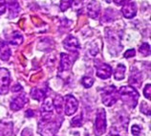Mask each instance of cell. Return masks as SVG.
Here are the masks:
<instances>
[{
	"instance_id": "obj_1",
	"label": "cell",
	"mask_w": 151,
	"mask_h": 136,
	"mask_svg": "<svg viewBox=\"0 0 151 136\" xmlns=\"http://www.w3.org/2000/svg\"><path fill=\"white\" fill-rule=\"evenodd\" d=\"M119 95L121 96L122 100L124 101V103L128 105L130 107L134 109L137 106L138 100L140 95H139L138 91L134 88L133 86H122L119 90Z\"/></svg>"
},
{
	"instance_id": "obj_2",
	"label": "cell",
	"mask_w": 151,
	"mask_h": 136,
	"mask_svg": "<svg viewBox=\"0 0 151 136\" xmlns=\"http://www.w3.org/2000/svg\"><path fill=\"white\" fill-rule=\"evenodd\" d=\"M119 99V93L118 90L115 86H107L103 88L101 91V100L103 105L106 106H111L114 103H116Z\"/></svg>"
},
{
	"instance_id": "obj_3",
	"label": "cell",
	"mask_w": 151,
	"mask_h": 136,
	"mask_svg": "<svg viewBox=\"0 0 151 136\" xmlns=\"http://www.w3.org/2000/svg\"><path fill=\"white\" fill-rule=\"evenodd\" d=\"M60 127V123H57L55 121H42L39 123L38 126V131L42 136H54L55 133L58 131V129Z\"/></svg>"
},
{
	"instance_id": "obj_4",
	"label": "cell",
	"mask_w": 151,
	"mask_h": 136,
	"mask_svg": "<svg viewBox=\"0 0 151 136\" xmlns=\"http://www.w3.org/2000/svg\"><path fill=\"white\" fill-rule=\"evenodd\" d=\"M106 130V116L105 110L100 109H98L95 120V134L97 136H101Z\"/></svg>"
},
{
	"instance_id": "obj_5",
	"label": "cell",
	"mask_w": 151,
	"mask_h": 136,
	"mask_svg": "<svg viewBox=\"0 0 151 136\" xmlns=\"http://www.w3.org/2000/svg\"><path fill=\"white\" fill-rule=\"evenodd\" d=\"M63 109H64V111L66 115H72L74 114L76 111L78 110V100L76 99L74 96L72 95H66L64 98H63Z\"/></svg>"
},
{
	"instance_id": "obj_6",
	"label": "cell",
	"mask_w": 151,
	"mask_h": 136,
	"mask_svg": "<svg viewBox=\"0 0 151 136\" xmlns=\"http://www.w3.org/2000/svg\"><path fill=\"white\" fill-rule=\"evenodd\" d=\"M11 83L10 72L6 68H0V94H7Z\"/></svg>"
},
{
	"instance_id": "obj_7",
	"label": "cell",
	"mask_w": 151,
	"mask_h": 136,
	"mask_svg": "<svg viewBox=\"0 0 151 136\" xmlns=\"http://www.w3.org/2000/svg\"><path fill=\"white\" fill-rule=\"evenodd\" d=\"M52 116H53V103L49 98H47L41 106V118L42 120L48 121L51 120Z\"/></svg>"
},
{
	"instance_id": "obj_8",
	"label": "cell",
	"mask_w": 151,
	"mask_h": 136,
	"mask_svg": "<svg viewBox=\"0 0 151 136\" xmlns=\"http://www.w3.org/2000/svg\"><path fill=\"white\" fill-rule=\"evenodd\" d=\"M27 103H28V99L26 97V95L20 94V95L17 96V97H14L13 100H12L11 103H10V106L13 110L17 111V110H20L21 109H23Z\"/></svg>"
},
{
	"instance_id": "obj_9",
	"label": "cell",
	"mask_w": 151,
	"mask_h": 136,
	"mask_svg": "<svg viewBox=\"0 0 151 136\" xmlns=\"http://www.w3.org/2000/svg\"><path fill=\"white\" fill-rule=\"evenodd\" d=\"M63 46H64V48L67 51H70V52H77L79 48H81L78 38L73 37V35H68V37L64 39Z\"/></svg>"
},
{
	"instance_id": "obj_10",
	"label": "cell",
	"mask_w": 151,
	"mask_h": 136,
	"mask_svg": "<svg viewBox=\"0 0 151 136\" xmlns=\"http://www.w3.org/2000/svg\"><path fill=\"white\" fill-rule=\"evenodd\" d=\"M101 13V4L97 0H92L87 6V14L90 17L94 19L98 18Z\"/></svg>"
},
{
	"instance_id": "obj_11",
	"label": "cell",
	"mask_w": 151,
	"mask_h": 136,
	"mask_svg": "<svg viewBox=\"0 0 151 136\" xmlns=\"http://www.w3.org/2000/svg\"><path fill=\"white\" fill-rule=\"evenodd\" d=\"M112 74V68L110 65L106 63H101V64L97 66V76L102 80L109 79Z\"/></svg>"
},
{
	"instance_id": "obj_12",
	"label": "cell",
	"mask_w": 151,
	"mask_h": 136,
	"mask_svg": "<svg viewBox=\"0 0 151 136\" xmlns=\"http://www.w3.org/2000/svg\"><path fill=\"white\" fill-rule=\"evenodd\" d=\"M122 13L125 18H132L136 15L137 13V6L135 2L126 3L124 5L122 9Z\"/></svg>"
},
{
	"instance_id": "obj_13",
	"label": "cell",
	"mask_w": 151,
	"mask_h": 136,
	"mask_svg": "<svg viewBox=\"0 0 151 136\" xmlns=\"http://www.w3.org/2000/svg\"><path fill=\"white\" fill-rule=\"evenodd\" d=\"M73 59L71 56L68 54L61 53L60 54V65H59V72H66L68 71L72 66Z\"/></svg>"
},
{
	"instance_id": "obj_14",
	"label": "cell",
	"mask_w": 151,
	"mask_h": 136,
	"mask_svg": "<svg viewBox=\"0 0 151 136\" xmlns=\"http://www.w3.org/2000/svg\"><path fill=\"white\" fill-rule=\"evenodd\" d=\"M8 7H9L10 18H15L21 11V8L19 6L17 0H9L8 1Z\"/></svg>"
},
{
	"instance_id": "obj_15",
	"label": "cell",
	"mask_w": 151,
	"mask_h": 136,
	"mask_svg": "<svg viewBox=\"0 0 151 136\" xmlns=\"http://www.w3.org/2000/svg\"><path fill=\"white\" fill-rule=\"evenodd\" d=\"M11 57V50L9 45L5 41L0 39V59L2 61H8Z\"/></svg>"
},
{
	"instance_id": "obj_16",
	"label": "cell",
	"mask_w": 151,
	"mask_h": 136,
	"mask_svg": "<svg viewBox=\"0 0 151 136\" xmlns=\"http://www.w3.org/2000/svg\"><path fill=\"white\" fill-rule=\"evenodd\" d=\"M9 42L13 45H19L23 42V37L18 32H14L9 38Z\"/></svg>"
},
{
	"instance_id": "obj_17",
	"label": "cell",
	"mask_w": 151,
	"mask_h": 136,
	"mask_svg": "<svg viewBox=\"0 0 151 136\" xmlns=\"http://www.w3.org/2000/svg\"><path fill=\"white\" fill-rule=\"evenodd\" d=\"M45 90H43L41 88H34L31 91V96L32 98L37 100V101H41L45 98Z\"/></svg>"
},
{
	"instance_id": "obj_18",
	"label": "cell",
	"mask_w": 151,
	"mask_h": 136,
	"mask_svg": "<svg viewBox=\"0 0 151 136\" xmlns=\"http://www.w3.org/2000/svg\"><path fill=\"white\" fill-rule=\"evenodd\" d=\"M125 65L124 64H119L115 70V73H114V77L117 81H121L124 78V74H125Z\"/></svg>"
},
{
	"instance_id": "obj_19",
	"label": "cell",
	"mask_w": 151,
	"mask_h": 136,
	"mask_svg": "<svg viewBox=\"0 0 151 136\" xmlns=\"http://www.w3.org/2000/svg\"><path fill=\"white\" fill-rule=\"evenodd\" d=\"M55 109H57V112L58 114L61 113V111L63 110V98L59 97V96H58V97H55V100H54V105Z\"/></svg>"
},
{
	"instance_id": "obj_20",
	"label": "cell",
	"mask_w": 151,
	"mask_h": 136,
	"mask_svg": "<svg viewBox=\"0 0 151 136\" xmlns=\"http://www.w3.org/2000/svg\"><path fill=\"white\" fill-rule=\"evenodd\" d=\"M129 82L134 86H141L142 85V80H141V75L140 74H133L131 75L129 79Z\"/></svg>"
},
{
	"instance_id": "obj_21",
	"label": "cell",
	"mask_w": 151,
	"mask_h": 136,
	"mask_svg": "<svg viewBox=\"0 0 151 136\" xmlns=\"http://www.w3.org/2000/svg\"><path fill=\"white\" fill-rule=\"evenodd\" d=\"M81 83L83 85V86L85 87V88H90V87L92 86L93 83H94V79L89 77V76H85V77L82 78Z\"/></svg>"
},
{
	"instance_id": "obj_22",
	"label": "cell",
	"mask_w": 151,
	"mask_h": 136,
	"mask_svg": "<svg viewBox=\"0 0 151 136\" xmlns=\"http://www.w3.org/2000/svg\"><path fill=\"white\" fill-rule=\"evenodd\" d=\"M82 115L79 114L78 116H76L74 119H72L71 121V126L74 127H81L82 126Z\"/></svg>"
},
{
	"instance_id": "obj_23",
	"label": "cell",
	"mask_w": 151,
	"mask_h": 136,
	"mask_svg": "<svg viewBox=\"0 0 151 136\" xmlns=\"http://www.w3.org/2000/svg\"><path fill=\"white\" fill-rule=\"evenodd\" d=\"M139 51L142 56H148L150 54V46L148 43H142L139 48Z\"/></svg>"
},
{
	"instance_id": "obj_24",
	"label": "cell",
	"mask_w": 151,
	"mask_h": 136,
	"mask_svg": "<svg viewBox=\"0 0 151 136\" xmlns=\"http://www.w3.org/2000/svg\"><path fill=\"white\" fill-rule=\"evenodd\" d=\"M73 0H61L60 1V10L62 12H65L69 9V8L72 6Z\"/></svg>"
},
{
	"instance_id": "obj_25",
	"label": "cell",
	"mask_w": 151,
	"mask_h": 136,
	"mask_svg": "<svg viewBox=\"0 0 151 136\" xmlns=\"http://www.w3.org/2000/svg\"><path fill=\"white\" fill-rule=\"evenodd\" d=\"M140 110H141L142 113H144L145 115H148V116L150 115V107H149V106L147 105V103H145V102L142 103V106H141Z\"/></svg>"
},
{
	"instance_id": "obj_26",
	"label": "cell",
	"mask_w": 151,
	"mask_h": 136,
	"mask_svg": "<svg viewBox=\"0 0 151 136\" xmlns=\"http://www.w3.org/2000/svg\"><path fill=\"white\" fill-rule=\"evenodd\" d=\"M150 89H151V85L148 83V85H146V86L145 87V90H144V94L145 96L146 99H150Z\"/></svg>"
},
{
	"instance_id": "obj_27",
	"label": "cell",
	"mask_w": 151,
	"mask_h": 136,
	"mask_svg": "<svg viewBox=\"0 0 151 136\" xmlns=\"http://www.w3.org/2000/svg\"><path fill=\"white\" fill-rule=\"evenodd\" d=\"M6 8H7L6 0H0V14L5 13Z\"/></svg>"
},
{
	"instance_id": "obj_28",
	"label": "cell",
	"mask_w": 151,
	"mask_h": 136,
	"mask_svg": "<svg viewBox=\"0 0 151 136\" xmlns=\"http://www.w3.org/2000/svg\"><path fill=\"white\" fill-rule=\"evenodd\" d=\"M131 131H132V134L135 135V136H138L139 134H140L141 132V127L137 126V125H134L132 126V129H131Z\"/></svg>"
},
{
	"instance_id": "obj_29",
	"label": "cell",
	"mask_w": 151,
	"mask_h": 136,
	"mask_svg": "<svg viewBox=\"0 0 151 136\" xmlns=\"http://www.w3.org/2000/svg\"><path fill=\"white\" fill-rule=\"evenodd\" d=\"M135 50L134 49H129V50H127L125 53H124V58L125 59H129V58H132L135 56Z\"/></svg>"
},
{
	"instance_id": "obj_30",
	"label": "cell",
	"mask_w": 151,
	"mask_h": 136,
	"mask_svg": "<svg viewBox=\"0 0 151 136\" xmlns=\"http://www.w3.org/2000/svg\"><path fill=\"white\" fill-rule=\"evenodd\" d=\"M21 136H34V134H33V131L30 129H24L21 133Z\"/></svg>"
},
{
	"instance_id": "obj_31",
	"label": "cell",
	"mask_w": 151,
	"mask_h": 136,
	"mask_svg": "<svg viewBox=\"0 0 151 136\" xmlns=\"http://www.w3.org/2000/svg\"><path fill=\"white\" fill-rule=\"evenodd\" d=\"M113 1L115 2V4L121 6V5H124V4H126L128 1H130V0H113Z\"/></svg>"
},
{
	"instance_id": "obj_32",
	"label": "cell",
	"mask_w": 151,
	"mask_h": 136,
	"mask_svg": "<svg viewBox=\"0 0 151 136\" xmlns=\"http://www.w3.org/2000/svg\"><path fill=\"white\" fill-rule=\"evenodd\" d=\"M22 90V87L20 85H18V83H17L14 87H13V91L14 92H18V91H21Z\"/></svg>"
},
{
	"instance_id": "obj_33",
	"label": "cell",
	"mask_w": 151,
	"mask_h": 136,
	"mask_svg": "<svg viewBox=\"0 0 151 136\" xmlns=\"http://www.w3.org/2000/svg\"><path fill=\"white\" fill-rule=\"evenodd\" d=\"M34 115H35L34 110H32V109H28V110L26 111V116H27V117H33Z\"/></svg>"
},
{
	"instance_id": "obj_34",
	"label": "cell",
	"mask_w": 151,
	"mask_h": 136,
	"mask_svg": "<svg viewBox=\"0 0 151 136\" xmlns=\"http://www.w3.org/2000/svg\"><path fill=\"white\" fill-rule=\"evenodd\" d=\"M108 136H119V135L118 134H114V133H110Z\"/></svg>"
}]
</instances>
